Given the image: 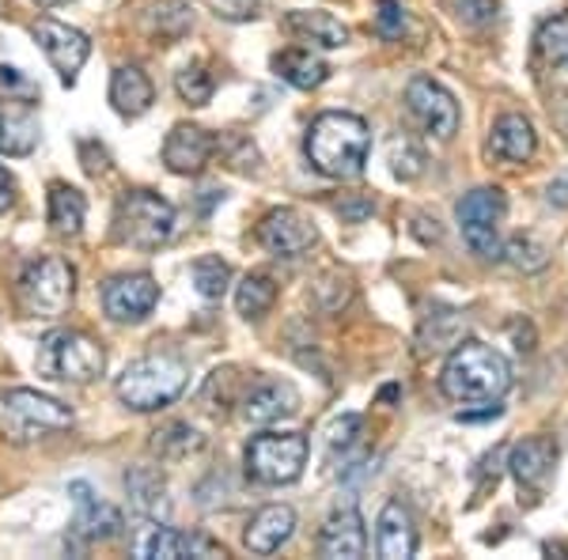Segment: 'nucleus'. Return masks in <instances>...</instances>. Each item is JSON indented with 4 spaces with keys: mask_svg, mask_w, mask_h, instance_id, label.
<instances>
[{
    "mask_svg": "<svg viewBox=\"0 0 568 560\" xmlns=\"http://www.w3.org/2000/svg\"><path fill=\"white\" fill-rule=\"evenodd\" d=\"M304 152L311 160V167L326 179L349 182L364 171L372 152V133L368 122L361 114H349V110H326L311 122Z\"/></svg>",
    "mask_w": 568,
    "mask_h": 560,
    "instance_id": "nucleus-1",
    "label": "nucleus"
},
{
    "mask_svg": "<svg viewBox=\"0 0 568 560\" xmlns=\"http://www.w3.org/2000/svg\"><path fill=\"white\" fill-rule=\"evenodd\" d=\"M439 387L463 406H493L511 390V364L481 342H459L444 364Z\"/></svg>",
    "mask_w": 568,
    "mask_h": 560,
    "instance_id": "nucleus-2",
    "label": "nucleus"
},
{
    "mask_svg": "<svg viewBox=\"0 0 568 560\" xmlns=\"http://www.w3.org/2000/svg\"><path fill=\"white\" fill-rule=\"evenodd\" d=\"M190 383V367L186 360L171 353H152L133 360L118 379V398L136 413H155L179 398Z\"/></svg>",
    "mask_w": 568,
    "mask_h": 560,
    "instance_id": "nucleus-3",
    "label": "nucleus"
},
{
    "mask_svg": "<svg viewBox=\"0 0 568 560\" xmlns=\"http://www.w3.org/2000/svg\"><path fill=\"white\" fill-rule=\"evenodd\" d=\"M61 428H72V413L50 394H39L31 387H12L0 394V439L4 444L27 447Z\"/></svg>",
    "mask_w": 568,
    "mask_h": 560,
    "instance_id": "nucleus-4",
    "label": "nucleus"
},
{
    "mask_svg": "<svg viewBox=\"0 0 568 560\" xmlns=\"http://www.w3.org/2000/svg\"><path fill=\"white\" fill-rule=\"evenodd\" d=\"M175 235V208L152 190H125L114 208V238L136 251H160Z\"/></svg>",
    "mask_w": 568,
    "mask_h": 560,
    "instance_id": "nucleus-5",
    "label": "nucleus"
},
{
    "mask_svg": "<svg viewBox=\"0 0 568 560\" xmlns=\"http://www.w3.org/2000/svg\"><path fill=\"white\" fill-rule=\"evenodd\" d=\"M106 367V353L99 342H91L80 329H53L39 345V371L45 379L91 383Z\"/></svg>",
    "mask_w": 568,
    "mask_h": 560,
    "instance_id": "nucleus-6",
    "label": "nucleus"
},
{
    "mask_svg": "<svg viewBox=\"0 0 568 560\" xmlns=\"http://www.w3.org/2000/svg\"><path fill=\"white\" fill-rule=\"evenodd\" d=\"M72 296H77V269L58 258V254H45V258L27 262L20 277V303L27 315L34 318H58L69 310Z\"/></svg>",
    "mask_w": 568,
    "mask_h": 560,
    "instance_id": "nucleus-7",
    "label": "nucleus"
},
{
    "mask_svg": "<svg viewBox=\"0 0 568 560\" xmlns=\"http://www.w3.org/2000/svg\"><path fill=\"white\" fill-rule=\"evenodd\" d=\"M307 436L300 431H262L246 447V474L258 485H292L307 466Z\"/></svg>",
    "mask_w": 568,
    "mask_h": 560,
    "instance_id": "nucleus-8",
    "label": "nucleus"
},
{
    "mask_svg": "<svg viewBox=\"0 0 568 560\" xmlns=\"http://www.w3.org/2000/svg\"><path fill=\"white\" fill-rule=\"evenodd\" d=\"M459 227L474 254L481 258H500V224L508 216V197L497 186H478L459 201Z\"/></svg>",
    "mask_w": 568,
    "mask_h": 560,
    "instance_id": "nucleus-9",
    "label": "nucleus"
},
{
    "mask_svg": "<svg viewBox=\"0 0 568 560\" xmlns=\"http://www.w3.org/2000/svg\"><path fill=\"white\" fill-rule=\"evenodd\" d=\"M406 106L409 114L425 125V133H433L436 141H452L459 130V103L444 84H436L433 77H414L406 84Z\"/></svg>",
    "mask_w": 568,
    "mask_h": 560,
    "instance_id": "nucleus-10",
    "label": "nucleus"
},
{
    "mask_svg": "<svg viewBox=\"0 0 568 560\" xmlns=\"http://www.w3.org/2000/svg\"><path fill=\"white\" fill-rule=\"evenodd\" d=\"M133 557L141 560H179V557H224V546L209 534H182L163 522H144L133 534Z\"/></svg>",
    "mask_w": 568,
    "mask_h": 560,
    "instance_id": "nucleus-11",
    "label": "nucleus"
},
{
    "mask_svg": "<svg viewBox=\"0 0 568 560\" xmlns=\"http://www.w3.org/2000/svg\"><path fill=\"white\" fill-rule=\"evenodd\" d=\"M34 42L42 45V53L50 58V65L58 69L61 84H77L80 69H84L88 53H91V42L84 31L69 23H58V20H39L34 23Z\"/></svg>",
    "mask_w": 568,
    "mask_h": 560,
    "instance_id": "nucleus-12",
    "label": "nucleus"
},
{
    "mask_svg": "<svg viewBox=\"0 0 568 560\" xmlns=\"http://www.w3.org/2000/svg\"><path fill=\"white\" fill-rule=\"evenodd\" d=\"M258 243L270 254H277V258H300V254H307L318 243V232L296 208H273L258 224Z\"/></svg>",
    "mask_w": 568,
    "mask_h": 560,
    "instance_id": "nucleus-13",
    "label": "nucleus"
},
{
    "mask_svg": "<svg viewBox=\"0 0 568 560\" xmlns=\"http://www.w3.org/2000/svg\"><path fill=\"white\" fill-rule=\"evenodd\" d=\"M160 303V284L149 273H130V277H114L103 288V310L114 323H141L152 315Z\"/></svg>",
    "mask_w": 568,
    "mask_h": 560,
    "instance_id": "nucleus-14",
    "label": "nucleus"
},
{
    "mask_svg": "<svg viewBox=\"0 0 568 560\" xmlns=\"http://www.w3.org/2000/svg\"><path fill=\"white\" fill-rule=\"evenodd\" d=\"M72 503H77V519H72V534L80 541H106L114 534H122V511L110 508L106 500H99L84 481L69 485Z\"/></svg>",
    "mask_w": 568,
    "mask_h": 560,
    "instance_id": "nucleus-15",
    "label": "nucleus"
},
{
    "mask_svg": "<svg viewBox=\"0 0 568 560\" xmlns=\"http://www.w3.org/2000/svg\"><path fill=\"white\" fill-rule=\"evenodd\" d=\"M216 152V136L205 133L201 125H175V130L168 133V141H163V163H168V171L175 174H201L209 167V160H213Z\"/></svg>",
    "mask_w": 568,
    "mask_h": 560,
    "instance_id": "nucleus-16",
    "label": "nucleus"
},
{
    "mask_svg": "<svg viewBox=\"0 0 568 560\" xmlns=\"http://www.w3.org/2000/svg\"><path fill=\"white\" fill-rule=\"evenodd\" d=\"M368 553V530L356 508H342L326 519L323 534H318V557L326 560H361Z\"/></svg>",
    "mask_w": 568,
    "mask_h": 560,
    "instance_id": "nucleus-17",
    "label": "nucleus"
},
{
    "mask_svg": "<svg viewBox=\"0 0 568 560\" xmlns=\"http://www.w3.org/2000/svg\"><path fill=\"white\" fill-rule=\"evenodd\" d=\"M292 534H296V511H292L288 503H270V508H262L258 516L246 522L243 541L254 557H270V553H277Z\"/></svg>",
    "mask_w": 568,
    "mask_h": 560,
    "instance_id": "nucleus-18",
    "label": "nucleus"
},
{
    "mask_svg": "<svg viewBox=\"0 0 568 560\" xmlns=\"http://www.w3.org/2000/svg\"><path fill=\"white\" fill-rule=\"evenodd\" d=\"M39 114L16 99H0V155H31L39 149Z\"/></svg>",
    "mask_w": 568,
    "mask_h": 560,
    "instance_id": "nucleus-19",
    "label": "nucleus"
},
{
    "mask_svg": "<svg viewBox=\"0 0 568 560\" xmlns=\"http://www.w3.org/2000/svg\"><path fill=\"white\" fill-rule=\"evenodd\" d=\"M554 462H557V444L549 436L524 439V444H519L516 451H511V458H508L511 477L519 481V489H530V492H538L549 481Z\"/></svg>",
    "mask_w": 568,
    "mask_h": 560,
    "instance_id": "nucleus-20",
    "label": "nucleus"
},
{
    "mask_svg": "<svg viewBox=\"0 0 568 560\" xmlns=\"http://www.w3.org/2000/svg\"><path fill=\"white\" fill-rule=\"evenodd\" d=\"M420 538L414 527V516L402 508L398 500H390L379 516V530H375V549H379L383 560H409L417 553Z\"/></svg>",
    "mask_w": 568,
    "mask_h": 560,
    "instance_id": "nucleus-21",
    "label": "nucleus"
},
{
    "mask_svg": "<svg viewBox=\"0 0 568 560\" xmlns=\"http://www.w3.org/2000/svg\"><path fill=\"white\" fill-rule=\"evenodd\" d=\"M300 409V394L292 383H258L251 394L243 398V417L251 425H273V420H284Z\"/></svg>",
    "mask_w": 568,
    "mask_h": 560,
    "instance_id": "nucleus-22",
    "label": "nucleus"
},
{
    "mask_svg": "<svg viewBox=\"0 0 568 560\" xmlns=\"http://www.w3.org/2000/svg\"><path fill=\"white\" fill-rule=\"evenodd\" d=\"M538 149V133L524 114H504L497 118L489 133V152L504 163H527Z\"/></svg>",
    "mask_w": 568,
    "mask_h": 560,
    "instance_id": "nucleus-23",
    "label": "nucleus"
},
{
    "mask_svg": "<svg viewBox=\"0 0 568 560\" xmlns=\"http://www.w3.org/2000/svg\"><path fill=\"white\" fill-rule=\"evenodd\" d=\"M155 99V88L152 80L144 77L136 65H122L114 69V77H110V106L118 110L122 118H141L144 110L152 106Z\"/></svg>",
    "mask_w": 568,
    "mask_h": 560,
    "instance_id": "nucleus-24",
    "label": "nucleus"
},
{
    "mask_svg": "<svg viewBox=\"0 0 568 560\" xmlns=\"http://www.w3.org/2000/svg\"><path fill=\"white\" fill-rule=\"evenodd\" d=\"M273 72L284 84L300 88V91H315L329 80V65L323 58H315L311 50H284L273 58Z\"/></svg>",
    "mask_w": 568,
    "mask_h": 560,
    "instance_id": "nucleus-25",
    "label": "nucleus"
},
{
    "mask_svg": "<svg viewBox=\"0 0 568 560\" xmlns=\"http://www.w3.org/2000/svg\"><path fill=\"white\" fill-rule=\"evenodd\" d=\"M84 216H88V201L77 186L69 182H53L50 186V227L61 238H77L84 232Z\"/></svg>",
    "mask_w": 568,
    "mask_h": 560,
    "instance_id": "nucleus-26",
    "label": "nucleus"
},
{
    "mask_svg": "<svg viewBox=\"0 0 568 560\" xmlns=\"http://www.w3.org/2000/svg\"><path fill=\"white\" fill-rule=\"evenodd\" d=\"M284 27H288L296 39H307V42L323 45V50H337V45L349 42V31L329 12H288Z\"/></svg>",
    "mask_w": 568,
    "mask_h": 560,
    "instance_id": "nucleus-27",
    "label": "nucleus"
},
{
    "mask_svg": "<svg viewBox=\"0 0 568 560\" xmlns=\"http://www.w3.org/2000/svg\"><path fill=\"white\" fill-rule=\"evenodd\" d=\"M125 489H130L133 508L141 511L144 519L160 516L163 492H168V481H163L160 470H152V466H136V470L125 474Z\"/></svg>",
    "mask_w": 568,
    "mask_h": 560,
    "instance_id": "nucleus-28",
    "label": "nucleus"
},
{
    "mask_svg": "<svg viewBox=\"0 0 568 560\" xmlns=\"http://www.w3.org/2000/svg\"><path fill=\"white\" fill-rule=\"evenodd\" d=\"M273 299H277V281L270 273H246L240 292H235V307L243 318H262L273 307Z\"/></svg>",
    "mask_w": 568,
    "mask_h": 560,
    "instance_id": "nucleus-29",
    "label": "nucleus"
},
{
    "mask_svg": "<svg viewBox=\"0 0 568 560\" xmlns=\"http://www.w3.org/2000/svg\"><path fill=\"white\" fill-rule=\"evenodd\" d=\"M205 447V439L197 436L190 425H182V420H171V425H163L160 431H155L152 439V451L160 458H186Z\"/></svg>",
    "mask_w": 568,
    "mask_h": 560,
    "instance_id": "nucleus-30",
    "label": "nucleus"
},
{
    "mask_svg": "<svg viewBox=\"0 0 568 560\" xmlns=\"http://www.w3.org/2000/svg\"><path fill=\"white\" fill-rule=\"evenodd\" d=\"M538 53H542L546 65L568 69V16H554L538 27Z\"/></svg>",
    "mask_w": 568,
    "mask_h": 560,
    "instance_id": "nucleus-31",
    "label": "nucleus"
},
{
    "mask_svg": "<svg viewBox=\"0 0 568 560\" xmlns=\"http://www.w3.org/2000/svg\"><path fill=\"white\" fill-rule=\"evenodd\" d=\"M194 284H197V296L201 299H224V292H227V284H232V269H227V262L224 258H197L194 262Z\"/></svg>",
    "mask_w": 568,
    "mask_h": 560,
    "instance_id": "nucleus-32",
    "label": "nucleus"
},
{
    "mask_svg": "<svg viewBox=\"0 0 568 560\" xmlns=\"http://www.w3.org/2000/svg\"><path fill=\"white\" fill-rule=\"evenodd\" d=\"M175 91H179V99L182 103H190V106H205L209 99H213V91H216V80L209 77V69L205 65H186L175 77Z\"/></svg>",
    "mask_w": 568,
    "mask_h": 560,
    "instance_id": "nucleus-33",
    "label": "nucleus"
},
{
    "mask_svg": "<svg viewBox=\"0 0 568 560\" xmlns=\"http://www.w3.org/2000/svg\"><path fill=\"white\" fill-rule=\"evenodd\" d=\"M504 254H508V262L516 265V269H524V273H538V269H542V265L549 262L546 246L538 243L535 235H516V238H508Z\"/></svg>",
    "mask_w": 568,
    "mask_h": 560,
    "instance_id": "nucleus-34",
    "label": "nucleus"
},
{
    "mask_svg": "<svg viewBox=\"0 0 568 560\" xmlns=\"http://www.w3.org/2000/svg\"><path fill=\"white\" fill-rule=\"evenodd\" d=\"M152 23L163 39H182L186 27H190V8L182 4V0H160L155 12H152Z\"/></svg>",
    "mask_w": 568,
    "mask_h": 560,
    "instance_id": "nucleus-35",
    "label": "nucleus"
},
{
    "mask_svg": "<svg viewBox=\"0 0 568 560\" xmlns=\"http://www.w3.org/2000/svg\"><path fill=\"white\" fill-rule=\"evenodd\" d=\"M209 8L227 23H246L258 16V0H209Z\"/></svg>",
    "mask_w": 568,
    "mask_h": 560,
    "instance_id": "nucleus-36",
    "label": "nucleus"
},
{
    "mask_svg": "<svg viewBox=\"0 0 568 560\" xmlns=\"http://www.w3.org/2000/svg\"><path fill=\"white\" fill-rule=\"evenodd\" d=\"M375 27H379V34H387V39H398L402 27H406V12H402L398 0H379V16H375Z\"/></svg>",
    "mask_w": 568,
    "mask_h": 560,
    "instance_id": "nucleus-37",
    "label": "nucleus"
},
{
    "mask_svg": "<svg viewBox=\"0 0 568 560\" xmlns=\"http://www.w3.org/2000/svg\"><path fill=\"white\" fill-rule=\"evenodd\" d=\"M364 420L356 417V413H349V417H342V420H334L329 425V447H353V439H356V431H361Z\"/></svg>",
    "mask_w": 568,
    "mask_h": 560,
    "instance_id": "nucleus-38",
    "label": "nucleus"
},
{
    "mask_svg": "<svg viewBox=\"0 0 568 560\" xmlns=\"http://www.w3.org/2000/svg\"><path fill=\"white\" fill-rule=\"evenodd\" d=\"M12 205H16V179L0 167V213H8Z\"/></svg>",
    "mask_w": 568,
    "mask_h": 560,
    "instance_id": "nucleus-39",
    "label": "nucleus"
},
{
    "mask_svg": "<svg viewBox=\"0 0 568 560\" xmlns=\"http://www.w3.org/2000/svg\"><path fill=\"white\" fill-rule=\"evenodd\" d=\"M34 4H42V8H61V4H69V0H34Z\"/></svg>",
    "mask_w": 568,
    "mask_h": 560,
    "instance_id": "nucleus-40",
    "label": "nucleus"
}]
</instances>
